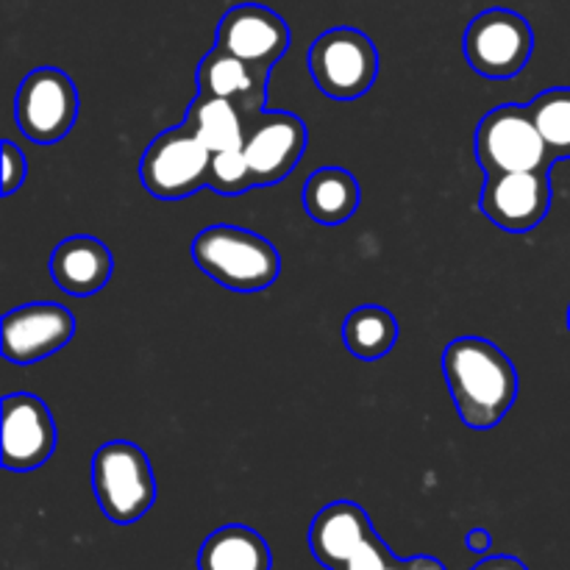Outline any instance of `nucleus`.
Returning a JSON list of instances; mask_svg holds the SVG:
<instances>
[{
    "instance_id": "f257e3e1",
    "label": "nucleus",
    "mask_w": 570,
    "mask_h": 570,
    "mask_svg": "<svg viewBox=\"0 0 570 570\" xmlns=\"http://www.w3.org/2000/svg\"><path fill=\"white\" fill-rule=\"evenodd\" d=\"M443 376L465 426L493 429L518 401V371L510 356L484 337H460L445 345Z\"/></svg>"
},
{
    "instance_id": "f03ea898",
    "label": "nucleus",
    "mask_w": 570,
    "mask_h": 570,
    "mask_svg": "<svg viewBox=\"0 0 570 570\" xmlns=\"http://www.w3.org/2000/svg\"><path fill=\"white\" fill-rule=\"evenodd\" d=\"M193 262L212 282L234 293H259L276 284L282 256L271 239L239 226H209L193 239Z\"/></svg>"
},
{
    "instance_id": "7ed1b4c3",
    "label": "nucleus",
    "mask_w": 570,
    "mask_h": 570,
    "mask_svg": "<svg viewBox=\"0 0 570 570\" xmlns=\"http://www.w3.org/2000/svg\"><path fill=\"white\" fill-rule=\"evenodd\" d=\"M92 488L104 515L120 527L139 521L156 501L148 456L128 440H111L95 451Z\"/></svg>"
},
{
    "instance_id": "20e7f679",
    "label": "nucleus",
    "mask_w": 570,
    "mask_h": 570,
    "mask_svg": "<svg viewBox=\"0 0 570 570\" xmlns=\"http://www.w3.org/2000/svg\"><path fill=\"white\" fill-rule=\"evenodd\" d=\"M309 72L328 98L356 100L376 83L379 50L360 28H328L312 42Z\"/></svg>"
},
{
    "instance_id": "39448f33",
    "label": "nucleus",
    "mask_w": 570,
    "mask_h": 570,
    "mask_svg": "<svg viewBox=\"0 0 570 570\" xmlns=\"http://www.w3.org/2000/svg\"><path fill=\"white\" fill-rule=\"evenodd\" d=\"M212 150L187 126L167 128L148 145L139 165L142 187L159 200H184L209 187Z\"/></svg>"
},
{
    "instance_id": "423d86ee",
    "label": "nucleus",
    "mask_w": 570,
    "mask_h": 570,
    "mask_svg": "<svg viewBox=\"0 0 570 570\" xmlns=\"http://www.w3.org/2000/svg\"><path fill=\"white\" fill-rule=\"evenodd\" d=\"M534 50L532 26L518 11L488 9L471 20L462 37L468 65L484 78H515L529 65Z\"/></svg>"
},
{
    "instance_id": "0eeeda50",
    "label": "nucleus",
    "mask_w": 570,
    "mask_h": 570,
    "mask_svg": "<svg viewBox=\"0 0 570 570\" xmlns=\"http://www.w3.org/2000/svg\"><path fill=\"white\" fill-rule=\"evenodd\" d=\"M476 159L488 173H527L549 167L551 154L527 106H495L476 128Z\"/></svg>"
},
{
    "instance_id": "6e6552de",
    "label": "nucleus",
    "mask_w": 570,
    "mask_h": 570,
    "mask_svg": "<svg viewBox=\"0 0 570 570\" xmlns=\"http://www.w3.org/2000/svg\"><path fill=\"white\" fill-rule=\"evenodd\" d=\"M14 120L37 145H53L78 120V89L65 70L37 67L22 78L14 98Z\"/></svg>"
},
{
    "instance_id": "1a4fd4ad",
    "label": "nucleus",
    "mask_w": 570,
    "mask_h": 570,
    "mask_svg": "<svg viewBox=\"0 0 570 570\" xmlns=\"http://www.w3.org/2000/svg\"><path fill=\"white\" fill-rule=\"evenodd\" d=\"M479 206L484 217L504 232H532L551 209L549 167L527 173H488Z\"/></svg>"
},
{
    "instance_id": "9d476101",
    "label": "nucleus",
    "mask_w": 570,
    "mask_h": 570,
    "mask_svg": "<svg viewBox=\"0 0 570 570\" xmlns=\"http://www.w3.org/2000/svg\"><path fill=\"white\" fill-rule=\"evenodd\" d=\"M72 337H76V317L67 306L53 301H39L6 312L0 328L3 356L14 365H33L45 356H53Z\"/></svg>"
},
{
    "instance_id": "9b49d317",
    "label": "nucleus",
    "mask_w": 570,
    "mask_h": 570,
    "mask_svg": "<svg viewBox=\"0 0 570 570\" xmlns=\"http://www.w3.org/2000/svg\"><path fill=\"white\" fill-rule=\"evenodd\" d=\"M217 48L228 50L248 65L273 70L289 48V26L278 11L262 3L232 6L217 22Z\"/></svg>"
},
{
    "instance_id": "f8f14e48",
    "label": "nucleus",
    "mask_w": 570,
    "mask_h": 570,
    "mask_svg": "<svg viewBox=\"0 0 570 570\" xmlns=\"http://www.w3.org/2000/svg\"><path fill=\"white\" fill-rule=\"evenodd\" d=\"M3 468L28 473L42 468L56 451V423L42 399L31 393H11L3 399Z\"/></svg>"
},
{
    "instance_id": "ddd939ff",
    "label": "nucleus",
    "mask_w": 570,
    "mask_h": 570,
    "mask_svg": "<svg viewBox=\"0 0 570 570\" xmlns=\"http://www.w3.org/2000/svg\"><path fill=\"white\" fill-rule=\"evenodd\" d=\"M306 150V126L289 111H262L245 134L243 154L254 170L256 187L284 181Z\"/></svg>"
},
{
    "instance_id": "4468645a",
    "label": "nucleus",
    "mask_w": 570,
    "mask_h": 570,
    "mask_svg": "<svg viewBox=\"0 0 570 570\" xmlns=\"http://www.w3.org/2000/svg\"><path fill=\"white\" fill-rule=\"evenodd\" d=\"M195 83L198 92L212 95V98H223L228 104L237 106L248 120L259 117L267 106V83H271V70L248 65V61L237 59L228 50L217 48L200 59L198 70H195Z\"/></svg>"
},
{
    "instance_id": "2eb2a0df",
    "label": "nucleus",
    "mask_w": 570,
    "mask_h": 570,
    "mask_svg": "<svg viewBox=\"0 0 570 570\" xmlns=\"http://www.w3.org/2000/svg\"><path fill=\"white\" fill-rule=\"evenodd\" d=\"M111 273H115V256L98 237L89 234L61 239L50 256V276L56 287L76 298L100 293L109 284Z\"/></svg>"
},
{
    "instance_id": "dca6fc26",
    "label": "nucleus",
    "mask_w": 570,
    "mask_h": 570,
    "mask_svg": "<svg viewBox=\"0 0 570 570\" xmlns=\"http://www.w3.org/2000/svg\"><path fill=\"white\" fill-rule=\"evenodd\" d=\"M371 518L354 501H334L323 507L309 529V549L323 568L332 570L365 534H371Z\"/></svg>"
},
{
    "instance_id": "f3484780",
    "label": "nucleus",
    "mask_w": 570,
    "mask_h": 570,
    "mask_svg": "<svg viewBox=\"0 0 570 570\" xmlns=\"http://www.w3.org/2000/svg\"><path fill=\"white\" fill-rule=\"evenodd\" d=\"M362 189L343 167H321L304 184V209L321 226H340L360 209Z\"/></svg>"
},
{
    "instance_id": "a211bd4d",
    "label": "nucleus",
    "mask_w": 570,
    "mask_h": 570,
    "mask_svg": "<svg viewBox=\"0 0 570 570\" xmlns=\"http://www.w3.org/2000/svg\"><path fill=\"white\" fill-rule=\"evenodd\" d=\"M184 126H187L212 154H220V150H243L250 120L237 109V106L228 104V100L198 92L193 104H189Z\"/></svg>"
},
{
    "instance_id": "6ab92c4d",
    "label": "nucleus",
    "mask_w": 570,
    "mask_h": 570,
    "mask_svg": "<svg viewBox=\"0 0 570 570\" xmlns=\"http://www.w3.org/2000/svg\"><path fill=\"white\" fill-rule=\"evenodd\" d=\"M273 557L262 534L248 527H223L204 540L198 570H271Z\"/></svg>"
},
{
    "instance_id": "aec40b11",
    "label": "nucleus",
    "mask_w": 570,
    "mask_h": 570,
    "mask_svg": "<svg viewBox=\"0 0 570 570\" xmlns=\"http://www.w3.org/2000/svg\"><path fill=\"white\" fill-rule=\"evenodd\" d=\"M343 340L351 356H356L362 362H376L393 351L395 340H399V321L384 306H356L345 317Z\"/></svg>"
},
{
    "instance_id": "412c9836",
    "label": "nucleus",
    "mask_w": 570,
    "mask_h": 570,
    "mask_svg": "<svg viewBox=\"0 0 570 570\" xmlns=\"http://www.w3.org/2000/svg\"><path fill=\"white\" fill-rule=\"evenodd\" d=\"M527 111L538 126L551 159H570V87L546 89L532 104H527Z\"/></svg>"
},
{
    "instance_id": "4be33fe9",
    "label": "nucleus",
    "mask_w": 570,
    "mask_h": 570,
    "mask_svg": "<svg viewBox=\"0 0 570 570\" xmlns=\"http://www.w3.org/2000/svg\"><path fill=\"white\" fill-rule=\"evenodd\" d=\"M332 570H445L434 557H412L395 560L384 540L376 532L365 534L343 560L334 562Z\"/></svg>"
},
{
    "instance_id": "5701e85b",
    "label": "nucleus",
    "mask_w": 570,
    "mask_h": 570,
    "mask_svg": "<svg viewBox=\"0 0 570 570\" xmlns=\"http://www.w3.org/2000/svg\"><path fill=\"white\" fill-rule=\"evenodd\" d=\"M254 187V170H250L243 150H220V154H212L209 189H215L217 195H226V198H237V195H245Z\"/></svg>"
},
{
    "instance_id": "b1692460",
    "label": "nucleus",
    "mask_w": 570,
    "mask_h": 570,
    "mask_svg": "<svg viewBox=\"0 0 570 570\" xmlns=\"http://www.w3.org/2000/svg\"><path fill=\"white\" fill-rule=\"evenodd\" d=\"M0 148H3V195L9 198V195H14L17 187H22V181H26L28 161L11 139H3Z\"/></svg>"
},
{
    "instance_id": "393cba45",
    "label": "nucleus",
    "mask_w": 570,
    "mask_h": 570,
    "mask_svg": "<svg viewBox=\"0 0 570 570\" xmlns=\"http://www.w3.org/2000/svg\"><path fill=\"white\" fill-rule=\"evenodd\" d=\"M473 570H529L521 560L515 557H490V560L479 562Z\"/></svg>"
},
{
    "instance_id": "a878e982",
    "label": "nucleus",
    "mask_w": 570,
    "mask_h": 570,
    "mask_svg": "<svg viewBox=\"0 0 570 570\" xmlns=\"http://www.w3.org/2000/svg\"><path fill=\"white\" fill-rule=\"evenodd\" d=\"M468 549L476 551V554H488L490 546H493V538H490V532H484V529H473L471 534H468Z\"/></svg>"
},
{
    "instance_id": "bb28decb",
    "label": "nucleus",
    "mask_w": 570,
    "mask_h": 570,
    "mask_svg": "<svg viewBox=\"0 0 570 570\" xmlns=\"http://www.w3.org/2000/svg\"><path fill=\"white\" fill-rule=\"evenodd\" d=\"M568 328H570V309H568Z\"/></svg>"
}]
</instances>
